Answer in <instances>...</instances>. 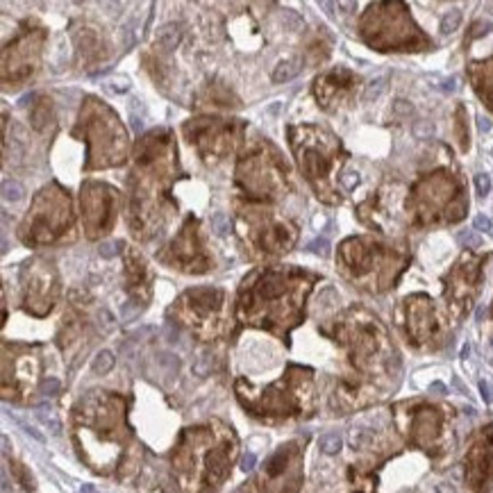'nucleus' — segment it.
Instances as JSON below:
<instances>
[{"label": "nucleus", "instance_id": "f257e3e1", "mask_svg": "<svg viewBox=\"0 0 493 493\" xmlns=\"http://www.w3.org/2000/svg\"><path fill=\"white\" fill-rule=\"evenodd\" d=\"M82 207L89 225V237H96L98 232H107L109 223L114 218V191L109 187L89 184L82 191Z\"/></svg>", "mask_w": 493, "mask_h": 493}, {"label": "nucleus", "instance_id": "f03ea898", "mask_svg": "<svg viewBox=\"0 0 493 493\" xmlns=\"http://www.w3.org/2000/svg\"><path fill=\"white\" fill-rule=\"evenodd\" d=\"M193 223H196V221H189L187 223V227H184V232H182V237H180L175 243H180V246L184 243V248H193V252H198L196 250V243H193V237H196V227L191 230ZM173 252H175V259H178V264H182L184 271H202V266L191 257V250H182V248L173 246Z\"/></svg>", "mask_w": 493, "mask_h": 493}, {"label": "nucleus", "instance_id": "7ed1b4c3", "mask_svg": "<svg viewBox=\"0 0 493 493\" xmlns=\"http://www.w3.org/2000/svg\"><path fill=\"white\" fill-rule=\"evenodd\" d=\"M180 28L178 25H164L162 30H159V35H157V39H155V48H159V50H164V53H168V50H173L175 46H178V41H180Z\"/></svg>", "mask_w": 493, "mask_h": 493}, {"label": "nucleus", "instance_id": "20e7f679", "mask_svg": "<svg viewBox=\"0 0 493 493\" xmlns=\"http://www.w3.org/2000/svg\"><path fill=\"white\" fill-rule=\"evenodd\" d=\"M300 71H302L300 60H286V62H280V64L275 66L273 80H275V82H289V80H293L298 73H300Z\"/></svg>", "mask_w": 493, "mask_h": 493}, {"label": "nucleus", "instance_id": "39448f33", "mask_svg": "<svg viewBox=\"0 0 493 493\" xmlns=\"http://www.w3.org/2000/svg\"><path fill=\"white\" fill-rule=\"evenodd\" d=\"M459 23H461V12L459 10L448 12V14L443 16V21H441V32H443V35H450V32H454L459 28Z\"/></svg>", "mask_w": 493, "mask_h": 493}, {"label": "nucleus", "instance_id": "423d86ee", "mask_svg": "<svg viewBox=\"0 0 493 493\" xmlns=\"http://www.w3.org/2000/svg\"><path fill=\"white\" fill-rule=\"evenodd\" d=\"M341 445H343V441H341L339 434H325L321 439V450L325 454H336L341 450Z\"/></svg>", "mask_w": 493, "mask_h": 493}, {"label": "nucleus", "instance_id": "0eeeda50", "mask_svg": "<svg viewBox=\"0 0 493 493\" xmlns=\"http://www.w3.org/2000/svg\"><path fill=\"white\" fill-rule=\"evenodd\" d=\"M112 366H114V355L112 352H107V350L98 352V357H96V361H94L96 373H107V370H112Z\"/></svg>", "mask_w": 493, "mask_h": 493}, {"label": "nucleus", "instance_id": "6e6552de", "mask_svg": "<svg viewBox=\"0 0 493 493\" xmlns=\"http://www.w3.org/2000/svg\"><path fill=\"white\" fill-rule=\"evenodd\" d=\"M23 187H21L19 182H10V180H5V184H3V196H5V200H21L23 198Z\"/></svg>", "mask_w": 493, "mask_h": 493}, {"label": "nucleus", "instance_id": "1a4fd4ad", "mask_svg": "<svg viewBox=\"0 0 493 493\" xmlns=\"http://www.w3.org/2000/svg\"><path fill=\"white\" fill-rule=\"evenodd\" d=\"M212 230H214V234H218V237H225L227 232H230V218H227L225 214H216V216L212 218Z\"/></svg>", "mask_w": 493, "mask_h": 493}, {"label": "nucleus", "instance_id": "9d476101", "mask_svg": "<svg viewBox=\"0 0 493 493\" xmlns=\"http://www.w3.org/2000/svg\"><path fill=\"white\" fill-rule=\"evenodd\" d=\"M384 84H386V78H375L373 82L366 87V94H364V98L366 100H373V98H377V96L384 91Z\"/></svg>", "mask_w": 493, "mask_h": 493}, {"label": "nucleus", "instance_id": "9b49d317", "mask_svg": "<svg viewBox=\"0 0 493 493\" xmlns=\"http://www.w3.org/2000/svg\"><path fill=\"white\" fill-rule=\"evenodd\" d=\"M459 241H461L466 248H479L482 246V239H479L475 232H461V234H459Z\"/></svg>", "mask_w": 493, "mask_h": 493}, {"label": "nucleus", "instance_id": "f8f14e48", "mask_svg": "<svg viewBox=\"0 0 493 493\" xmlns=\"http://www.w3.org/2000/svg\"><path fill=\"white\" fill-rule=\"evenodd\" d=\"M307 248H309L314 255H321V257H325L327 252H330V243H327V239H316V241H311Z\"/></svg>", "mask_w": 493, "mask_h": 493}, {"label": "nucleus", "instance_id": "ddd939ff", "mask_svg": "<svg viewBox=\"0 0 493 493\" xmlns=\"http://www.w3.org/2000/svg\"><path fill=\"white\" fill-rule=\"evenodd\" d=\"M475 187H477V193L479 196H486L488 189H491V180H488V175H484V173H479V175H475Z\"/></svg>", "mask_w": 493, "mask_h": 493}, {"label": "nucleus", "instance_id": "4468645a", "mask_svg": "<svg viewBox=\"0 0 493 493\" xmlns=\"http://www.w3.org/2000/svg\"><path fill=\"white\" fill-rule=\"evenodd\" d=\"M475 227H477V230H484V232H491L493 234V223L488 221L486 216H475Z\"/></svg>", "mask_w": 493, "mask_h": 493}, {"label": "nucleus", "instance_id": "2eb2a0df", "mask_svg": "<svg viewBox=\"0 0 493 493\" xmlns=\"http://www.w3.org/2000/svg\"><path fill=\"white\" fill-rule=\"evenodd\" d=\"M116 243H112V241H107V243H103L100 246V255L103 257H116Z\"/></svg>", "mask_w": 493, "mask_h": 493}, {"label": "nucleus", "instance_id": "dca6fc26", "mask_svg": "<svg viewBox=\"0 0 493 493\" xmlns=\"http://www.w3.org/2000/svg\"><path fill=\"white\" fill-rule=\"evenodd\" d=\"M255 461H257V457L252 452H248L246 457L241 459V468L243 470H252V468H255Z\"/></svg>", "mask_w": 493, "mask_h": 493}, {"label": "nucleus", "instance_id": "f3484780", "mask_svg": "<svg viewBox=\"0 0 493 493\" xmlns=\"http://www.w3.org/2000/svg\"><path fill=\"white\" fill-rule=\"evenodd\" d=\"M416 137H427V134H432V125H416Z\"/></svg>", "mask_w": 493, "mask_h": 493}, {"label": "nucleus", "instance_id": "a211bd4d", "mask_svg": "<svg viewBox=\"0 0 493 493\" xmlns=\"http://www.w3.org/2000/svg\"><path fill=\"white\" fill-rule=\"evenodd\" d=\"M477 128H479V132H488V130H491V121L484 119V116H479V119H477Z\"/></svg>", "mask_w": 493, "mask_h": 493}, {"label": "nucleus", "instance_id": "6ab92c4d", "mask_svg": "<svg viewBox=\"0 0 493 493\" xmlns=\"http://www.w3.org/2000/svg\"><path fill=\"white\" fill-rule=\"evenodd\" d=\"M57 389H60V382H57V380H48V382H46V386H44L46 393H55Z\"/></svg>", "mask_w": 493, "mask_h": 493}, {"label": "nucleus", "instance_id": "aec40b11", "mask_svg": "<svg viewBox=\"0 0 493 493\" xmlns=\"http://www.w3.org/2000/svg\"><path fill=\"white\" fill-rule=\"evenodd\" d=\"M479 389H482V398H484V402H491V393H488V389H486V384H479Z\"/></svg>", "mask_w": 493, "mask_h": 493}, {"label": "nucleus", "instance_id": "412c9836", "mask_svg": "<svg viewBox=\"0 0 493 493\" xmlns=\"http://www.w3.org/2000/svg\"><path fill=\"white\" fill-rule=\"evenodd\" d=\"M429 389H432V391H436V393H445V386L441 384V382H434V384L429 386Z\"/></svg>", "mask_w": 493, "mask_h": 493}, {"label": "nucleus", "instance_id": "4be33fe9", "mask_svg": "<svg viewBox=\"0 0 493 493\" xmlns=\"http://www.w3.org/2000/svg\"><path fill=\"white\" fill-rule=\"evenodd\" d=\"M443 89H445V91H452V89H454V80H448V82L443 84Z\"/></svg>", "mask_w": 493, "mask_h": 493}, {"label": "nucleus", "instance_id": "5701e85b", "mask_svg": "<svg viewBox=\"0 0 493 493\" xmlns=\"http://www.w3.org/2000/svg\"><path fill=\"white\" fill-rule=\"evenodd\" d=\"M439 493H454L452 488H448V486H439Z\"/></svg>", "mask_w": 493, "mask_h": 493}, {"label": "nucleus", "instance_id": "b1692460", "mask_svg": "<svg viewBox=\"0 0 493 493\" xmlns=\"http://www.w3.org/2000/svg\"><path fill=\"white\" fill-rule=\"evenodd\" d=\"M82 493H94V486H84Z\"/></svg>", "mask_w": 493, "mask_h": 493}, {"label": "nucleus", "instance_id": "393cba45", "mask_svg": "<svg viewBox=\"0 0 493 493\" xmlns=\"http://www.w3.org/2000/svg\"><path fill=\"white\" fill-rule=\"evenodd\" d=\"M491 343H493V341H491Z\"/></svg>", "mask_w": 493, "mask_h": 493}]
</instances>
